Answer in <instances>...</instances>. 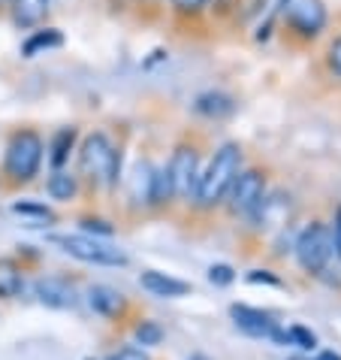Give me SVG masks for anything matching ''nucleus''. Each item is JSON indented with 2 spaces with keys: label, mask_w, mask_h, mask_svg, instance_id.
Wrapping results in <instances>:
<instances>
[{
  "label": "nucleus",
  "mask_w": 341,
  "mask_h": 360,
  "mask_svg": "<svg viewBox=\"0 0 341 360\" xmlns=\"http://www.w3.org/2000/svg\"><path fill=\"white\" fill-rule=\"evenodd\" d=\"M326 64H329V70H333V73L341 79V37H335V39H333V46H329Z\"/></svg>",
  "instance_id": "nucleus-25"
},
{
  "label": "nucleus",
  "mask_w": 341,
  "mask_h": 360,
  "mask_svg": "<svg viewBox=\"0 0 341 360\" xmlns=\"http://www.w3.org/2000/svg\"><path fill=\"white\" fill-rule=\"evenodd\" d=\"M136 339L142 345H157L160 339H163V330H160L154 321H142V324L136 327Z\"/></svg>",
  "instance_id": "nucleus-23"
},
{
  "label": "nucleus",
  "mask_w": 341,
  "mask_h": 360,
  "mask_svg": "<svg viewBox=\"0 0 341 360\" xmlns=\"http://www.w3.org/2000/svg\"><path fill=\"white\" fill-rule=\"evenodd\" d=\"M46 191L52 200H58V203H67V200H73L79 194V176L67 173V169H55L46 182Z\"/></svg>",
  "instance_id": "nucleus-17"
},
{
  "label": "nucleus",
  "mask_w": 341,
  "mask_h": 360,
  "mask_svg": "<svg viewBox=\"0 0 341 360\" xmlns=\"http://www.w3.org/2000/svg\"><path fill=\"white\" fill-rule=\"evenodd\" d=\"M194 360H206V357H194Z\"/></svg>",
  "instance_id": "nucleus-35"
},
{
  "label": "nucleus",
  "mask_w": 341,
  "mask_h": 360,
  "mask_svg": "<svg viewBox=\"0 0 341 360\" xmlns=\"http://www.w3.org/2000/svg\"><path fill=\"white\" fill-rule=\"evenodd\" d=\"M229 315H233V321L239 330H245L250 336H269L272 330L278 327L272 321V315L263 312V309H250V306H233L229 309Z\"/></svg>",
  "instance_id": "nucleus-10"
},
{
  "label": "nucleus",
  "mask_w": 341,
  "mask_h": 360,
  "mask_svg": "<svg viewBox=\"0 0 341 360\" xmlns=\"http://www.w3.org/2000/svg\"><path fill=\"white\" fill-rule=\"evenodd\" d=\"M208 4V0H173V6H175V13H185V15H190V13H199Z\"/></svg>",
  "instance_id": "nucleus-28"
},
{
  "label": "nucleus",
  "mask_w": 341,
  "mask_h": 360,
  "mask_svg": "<svg viewBox=\"0 0 341 360\" xmlns=\"http://www.w3.org/2000/svg\"><path fill=\"white\" fill-rule=\"evenodd\" d=\"M79 173L91 185L100 188H115L121 176V152L103 131H94L82 139L79 146Z\"/></svg>",
  "instance_id": "nucleus-1"
},
{
  "label": "nucleus",
  "mask_w": 341,
  "mask_h": 360,
  "mask_svg": "<svg viewBox=\"0 0 341 360\" xmlns=\"http://www.w3.org/2000/svg\"><path fill=\"white\" fill-rule=\"evenodd\" d=\"M175 194H173V179H169V169L163 167H154V182H152V203L148 206H163L169 203Z\"/></svg>",
  "instance_id": "nucleus-20"
},
{
  "label": "nucleus",
  "mask_w": 341,
  "mask_h": 360,
  "mask_svg": "<svg viewBox=\"0 0 341 360\" xmlns=\"http://www.w3.org/2000/svg\"><path fill=\"white\" fill-rule=\"evenodd\" d=\"M208 278H212V285H229L236 278V273H233V266H227V264H215L208 269Z\"/></svg>",
  "instance_id": "nucleus-24"
},
{
  "label": "nucleus",
  "mask_w": 341,
  "mask_h": 360,
  "mask_svg": "<svg viewBox=\"0 0 341 360\" xmlns=\"http://www.w3.org/2000/svg\"><path fill=\"white\" fill-rule=\"evenodd\" d=\"M88 306L103 318H115L124 309V297L109 285H94V288H88Z\"/></svg>",
  "instance_id": "nucleus-12"
},
{
  "label": "nucleus",
  "mask_w": 341,
  "mask_h": 360,
  "mask_svg": "<svg viewBox=\"0 0 341 360\" xmlns=\"http://www.w3.org/2000/svg\"><path fill=\"white\" fill-rule=\"evenodd\" d=\"M43 164V136L36 131H15L4 155V176L13 185H27Z\"/></svg>",
  "instance_id": "nucleus-3"
},
{
  "label": "nucleus",
  "mask_w": 341,
  "mask_h": 360,
  "mask_svg": "<svg viewBox=\"0 0 341 360\" xmlns=\"http://www.w3.org/2000/svg\"><path fill=\"white\" fill-rule=\"evenodd\" d=\"M82 227L88 230V233H100V236H112L115 233V227L109 221H100V218H85Z\"/></svg>",
  "instance_id": "nucleus-26"
},
{
  "label": "nucleus",
  "mask_w": 341,
  "mask_h": 360,
  "mask_svg": "<svg viewBox=\"0 0 341 360\" xmlns=\"http://www.w3.org/2000/svg\"><path fill=\"white\" fill-rule=\"evenodd\" d=\"M287 345H299V348H314L317 336L308 327H290L287 330Z\"/></svg>",
  "instance_id": "nucleus-22"
},
{
  "label": "nucleus",
  "mask_w": 341,
  "mask_h": 360,
  "mask_svg": "<svg viewBox=\"0 0 341 360\" xmlns=\"http://www.w3.org/2000/svg\"><path fill=\"white\" fill-rule=\"evenodd\" d=\"M194 109L199 115H206V118H224V115L236 112V100L229 94H224V91H206V94L196 97Z\"/></svg>",
  "instance_id": "nucleus-13"
},
{
  "label": "nucleus",
  "mask_w": 341,
  "mask_h": 360,
  "mask_svg": "<svg viewBox=\"0 0 341 360\" xmlns=\"http://www.w3.org/2000/svg\"><path fill=\"white\" fill-rule=\"evenodd\" d=\"M287 4V25L302 37H317L326 25V6L320 0H284Z\"/></svg>",
  "instance_id": "nucleus-8"
},
{
  "label": "nucleus",
  "mask_w": 341,
  "mask_h": 360,
  "mask_svg": "<svg viewBox=\"0 0 341 360\" xmlns=\"http://www.w3.org/2000/svg\"><path fill=\"white\" fill-rule=\"evenodd\" d=\"M329 233H333V252L341 257V209L335 212V227L329 230Z\"/></svg>",
  "instance_id": "nucleus-29"
},
{
  "label": "nucleus",
  "mask_w": 341,
  "mask_h": 360,
  "mask_svg": "<svg viewBox=\"0 0 341 360\" xmlns=\"http://www.w3.org/2000/svg\"><path fill=\"white\" fill-rule=\"evenodd\" d=\"M229 209L236 215H248V212H260L266 200V179L260 169H239L236 182L229 185Z\"/></svg>",
  "instance_id": "nucleus-7"
},
{
  "label": "nucleus",
  "mask_w": 341,
  "mask_h": 360,
  "mask_svg": "<svg viewBox=\"0 0 341 360\" xmlns=\"http://www.w3.org/2000/svg\"><path fill=\"white\" fill-rule=\"evenodd\" d=\"M296 257L302 269L320 273L329 264V257H333V233H329V227L320 221H311L296 239Z\"/></svg>",
  "instance_id": "nucleus-5"
},
{
  "label": "nucleus",
  "mask_w": 341,
  "mask_h": 360,
  "mask_svg": "<svg viewBox=\"0 0 341 360\" xmlns=\"http://www.w3.org/2000/svg\"><path fill=\"white\" fill-rule=\"evenodd\" d=\"M73 143H76V127H61V131L55 134L52 148H48V152H52V155H48V161H52L55 169H61L67 164L69 152H73Z\"/></svg>",
  "instance_id": "nucleus-19"
},
{
  "label": "nucleus",
  "mask_w": 341,
  "mask_h": 360,
  "mask_svg": "<svg viewBox=\"0 0 341 360\" xmlns=\"http://www.w3.org/2000/svg\"><path fill=\"white\" fill-rule=\"evenodd\" d=\"M58 46H64V34L55 31V27H43V31H34L31 37L25 39L22 55L25 58H36L39 52H48V49H58Z\"/></svg>",
  "instance_id": "nucleus-18"
},
{
  "label": "nucleus",
  "mask_w": 341,
  "mask_h": 360,
  "mask_svg": "<svg viewBox=\"0 0 341 360\" xmlns=\"http://www.w3.org/2000/svg\"><path fill=\"white\" fill-rule=\"evenodd\" d=\"M139 285H142L148 294H154V297H185V294H190L187 282L173 278L166 273H157V269H145V273L139 276Z\"/></svg>",
  "instance_id": "nucleus-11"
},
{
  "label": "nucleus",
  "mask_w": 341,
  "mask_h": 360,
  "mask_svg": "<svg viewBox=\"0 0 341 360\" xmlns=\"http://www.w3.org/2000/svg\"><path fill=\"white\" fill-rule=\"evenodd\" d=\"M61 4H67V0H61Z\"/></svg>",
  "instance_id": "nucleus-36"
},
{
  "label": "nucleus",
  "mask_w": 341,
  "mask_h": 360,
  "mask_svg": "<svg viewBox=\"0 0 341 360\" xmlns=\"http://www.w3.org/2000/svg\"><path fill=\"white\" fill-rule=\"evenodd\" d=\"M34 294L43 306L48 309H73L79 303V294L73 282H67L61 276H46V278H36L34 285Z\"/></svg>",
  "instance_id": "nucleus-9"
},
{
  "label": "nucleus",
  "mask_w": 341,
  "mask_h": 360,
  "mask_svg": "<svg viewBox=\"0 0 341 360\" xmlns=\"http://www.w3.org/2000/svg\"><path fill=\"white\" fill-rule=\"evenodd\" d=\"M13 212L15 215H34V218H39V221H55V215H52V209L48 206H43V203H13Z\"/></svg>",
  "instance_id": "nucleus-21"
},
{
  "label": "nucleus",
  "mask_w": 341,
  "mask_h": 360,
  "mask_svg": "<svg viewBox=\"0 0 341 360\" xmlns=\"http://www.w3.org/2000/svg\"><path fill=\"white\" fill-rule=\"evenodd\" d=\"M169 169V179H173V194L182 197V200H190L196 194V185H199V152L194 146H178L173 152V161L166 164Z\"/></svg>",
  "instance_id": "nucleus-6"
},
{
  "label": "nucleus",
  "mask_w": 341,
  "mask_h": 360,
  "mask_svg": "<svg viewBox=\"0 0 341 360\" xmlns=\"http://www.w3.org/2000/svg\"><path fill=\"white\" fill-rule=\"evenodd\" d=\"M25 288V276L13 257H0V300H13L22 294Z\"/></svg>",
  "instance_id": "nucleus-16"
},
{
  "label": "nucleus",
  "mask_w": 341,
  "mask_h": 360,
  "mask_svg": "<svg viewBox=\"0 0 341 360\" xmlns=\"http://www.w3.org/2000/svg\"><path fill=\"white\" fill-rule=\"evenodd\" d=\"M317 360H341V354H335V352H320Z\"/></svg>",
  "instance_id": "nucleus-31"
},
{
  "label": "nucleus",
  "mask_w": 341,
  "mask_h": 360,
  "mask_svg": "<svg viewBox=\"0 0 341 360\" xmlns=\"http://www.w3.org/2000/svg\"><path fill=\"white\" fill-rule=\"evenodd\" d=\"M9 4H13V0H0V13H4V9H9Z\"/></svg>",
  "instance_id": "nucleus-33"
},
{
  "label": "nucleus",
  "mask_w": 341,
  "mask_h": 360,
  "mask_svg": "<svg viewBox=\"0 0 341 360\" xmlns=\"http://www.w3.org/2000/svg\"><path fill=\"white\" fill-rule=\"evenodd\" d=\"M248 278H250V282H269V285H278V278H272V276H266V273H263V269H254V273H250Z\"/></svg>",
  "instance_id": "nucleus-30"
},
{
  "label": "nucleus",
  "mask_w": 341,
  "mask_h": 360,
  "mask_svg": "<svg viewBox=\"0 0 341 360\" xmlns=\"http://www.w3.org/2000/svg\"><path fill=\"white\" fill-rule=\"evenodd\" d=\"M239 169H242V148H239L236 143H224L215 152L212 164L206 167V173L199 176V185H196V194L194 200L203 209H212L218 206L220 200L227 197L229 185L236 182Z\"/></svg>",
  "instance_id": "nucleus-2"
},
{
  "label": "nucleus",
  "mask_w": 341,
  "mask_h": 360,
  "mask_svg": "<svg viewBox=\"0 0 341 360\" xmlns=\"http://www.w3.org/2000/svg\"><path fill=\"white\" fill-rule=\"evenodd\" d=\"M218 6L220 9H229V6H236V0H218Z\"/></svg>",
  "instance_id": "nucleus-32"
},
{
  "label": "nucleus",
  "mask_w": 341,
  "mask_h": 360,
  "mask_svg": "<svg viewBox=\"0 0 341 360\" xmlns=\"http://www.w3.org/2000/svg\"><path fill=\"white\" fill-rule=\"evenodd\" d=\"M106 360H148V354L142 352V348H133V345H127V348H118V352H112Z\"/></svg>",
  "instance_id": "nucleus-27"
},
{
  "label": "nucleus",
  "mask_w": 341,
  "mask_h": 360,
  "mask_svg": "<svg viewBox=\"0 0 341 360\" xmlns=\"http://www.w3.org/2000/svg\"><path fill=\"white\" fill-rule=\"evenodd\" d=\"M52 243L82 264H94V266H124L127 264L124 252L109 248L106 243H100L94 236H85V233H55Z\"/></svg>",
  "instance_id": "nucleus-4"
},
{
  "label": "nucleus",
  "mask_w": 341,
  "mask_h": 360,
  "mask_svg": "<svg viewBox=\"0 0 341 360\" xmlns=\"http://www.w3.org/2000/svg\"><path fill=\"white\" fill-rule=\"evenodd\" d=\"M48 4H52V0H13V4H9L13 22L18 27H36L46 18Z\"/></svg>",
  "instance_id": "nucleus-14"
},
{
  "label": "nucleus",
  "mask_w": 341,
  "mask_h": 360,
  "mask_svg": "<svg viewBox=\"0 0 341 360\" xmlns=\"http://www.w3.org/2000/svg\"><path fill=\"white\" fill-rule=\"evenodd\" d=\"M152 182H154V167L148 161H139L130 173V200L133 203H152Z\"/></svg>",
  "instance_id": "nucleus-15"
},
{
  "label": "nucleus",
  "mask_w": 341,
  "mask_h": 360,
  "mask_svg": "<svg viewBox=\"0 0 341 360\" xmlns=\"http://www.w3.org/2000/svg\"><path fill=\"white\" fill-rule=\"evenodd\" d=\"M290 360H317V357H290Z\"/></svg>",
  "instance_id": "nucleus-34"
}]
</instances>
